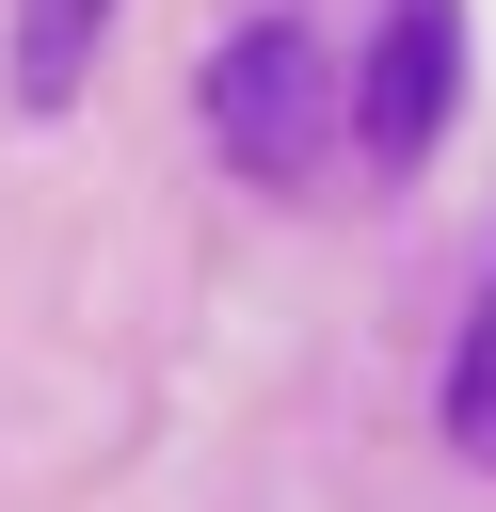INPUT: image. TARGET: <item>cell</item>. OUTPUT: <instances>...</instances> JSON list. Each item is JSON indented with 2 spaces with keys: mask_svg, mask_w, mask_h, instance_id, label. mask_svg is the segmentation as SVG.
Segmentation results:
<instances>
[{
  "mask_svg": "<svg viewBox=\"0 0 496 512\" xmlns=\"http://www.w3.org/2000/svg\"><path fill=\"white\" fill-rule=\"evenodd\" d=\"M320 128H336V64H320V32H304V16H256V32H224V48H208V144H224L256 192H304Z\"/></svg>",
  "mask_w": 496,
  "mask_h": 512,
  "instance_id": "obj_1",
  "label": "cell"
},
{
  "mask_svg": "<svg viewBox=\"0 0 496 512\" xmlns=\"http://www.w3.org/2000/svg\"><path fill=\"white\" fill-rule=\"evenodd\" d=\"M96 16H112V0H16V96H32V112H64V96H80Z\"/></svg>",
  "mask_w": 496,
  "mask_h": 512,
  "instance_id": "obj_3",
  "label": "cell"
},
{
  "mask_svg": "<svg viewBox=\"0 0 496 512\" xmlns=\"http://www.w3.org/2000/svg\"><path fill=\"white\" fill-rule=\"evenodd\" d=\"M448 96H464V0H384L368 80H352V144H368V176H416V160L448 144Z\"/></svg>",
  "mask_w": 496,
  "mask_h": 512,
  "instance_id": "obj_2",
  "label": "cell"
},
{
  "mask_svg": "<svg viewBox=\"0 0 496 512\" xmlns=\"http://www.w3.org/2000/svg\"><path fill=\"white\" fill-rule=\"evenodd\" d=\"M448 448L464 464H496V288L464 304V336H448Z\"/></svg>",
  "mask_w": 496,
  "mask_h": 512,
  "instance_id": "obj_4",
  "label": "cell"
}]
</instances>
